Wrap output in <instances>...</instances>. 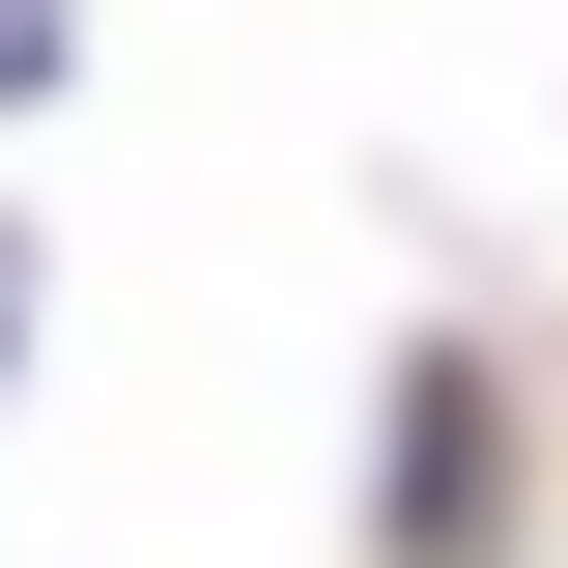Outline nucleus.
I'll use <instances>...</instances> for the list:
<instances>
[]
</instances>
